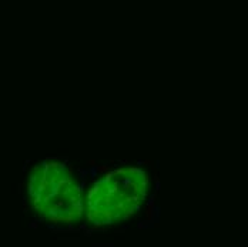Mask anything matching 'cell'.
Instances as JSON below:
<instances>
[{
  "label": "cell",
  "mask_w": 248,
  "mask_h": 247,
  "mask_svg": "<svg viewBox=\"0 0 248 247\" xmlns=\"http://www.w3.org/2000/svg\"><path fill=\"white\" fill-rule=\"evenodd\" d=\"M150 177L137 166H121L96 179L86 194L87 220L94 227L124 223L143 207Z\"/></svg>",
  "instance_id": "1"
},
{
  "label": "cell",
  "mask_w": 248,
  "mask_h": 247,
  "mask_svg": "<svg viewBox=\"0 0 248 247\" xmlns=\"http://www.w3.org/2000/svg\"><path fill=\"white\" fill-rule=\"evenodd\" d=\"M26 193L32 208L53 224H72L84 213L83 190L69 164L44 160L27 176Z\"/></svg>",
  "instance_id": "2"
}]
</instances>
